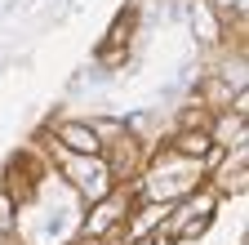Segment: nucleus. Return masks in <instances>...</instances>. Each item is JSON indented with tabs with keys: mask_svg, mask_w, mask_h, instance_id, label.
I'll return each instance as SVG.
<instances>
[{
	"mask_svg": "<svg viewBox=\"0 0 249 245\" xmlns=\"http://www.w3.org/2000/svg\"><path fill=\"white\" fill-rule=\"evenodd\" d=\"M178 151H182V156H205V151H209V138L205 134H187V138H178Z\"/></svg>",
	"mask_w": 249,
	"mask_h": 245,
	"instance_id": "3",
	"label": "nucleus"
},
{
	"mask_svg": "<svg viewBox=\"0 0 249 245\" xmlns=\"http://www.w3.org/2000/svg\"><path fill=\"white\" fill-rule=\"evenodd\" d=\"M192 27H200V40H213V18H209L200 5L192 9Z\"/></svg>",
	"mask_w": 249,
	"mask_h": 245,
	"instance_id": "4",
	"label": "nucleus"
},
{
	"mask_svg": "<svg viewBox=\"0 0 249 245\" xmlns=\"http://www.w3.org/2000/svg\"><path fill=\"white\" fill-rule=\"evenodd\" d=\"M71 183L89 196V201H103L107 196V188H111V170L103 165V161H71Z\"/></svg>",
	"mask_w": 249,
	"mask_h": 245,
	"instance_id": "1",
	"label": "nucleus"
},
{
	"mask_svg": "<svg viewBox=\"0 0 249 245\" xmlns=\"http://www.w3.org/2000/svg\"><path fill=\"white\" fill-rule=\"evenodd\" d=\"M218 14H245V0H213Z\"/></svg>",
	"mask_w": 249,
	"mask_h": 245,
	"instance_id": "6",
	"label": "nucleus"
},
{
	"mask_svg": "<svg viewBox=\"0 0 249 245\" xmlns=\"http://www.w3.org/2000/svg\"><path fill=\"white\" fill-rule=\"evenodd\" d=\"M14 227V205H9V196H0V232H9Z\"/></svg>",
	"mask_w": 249,
	"mask_h": 245,
	"instance_id": "5",
	"label": "nucleus"
},
{
	"mask_svg": "<svg viewBox=\"0 0 249 245\" xmlns=\"http://www.w3.org/2000/svg\"><path fill=\"white\" fill-rule=\"evenodd\" d=\"M58 138L67 143L71 151H85V156H93V151L103 147V143H98V130H89V125H76V120H71V125H62V130H58Z\"/></svg>",
	"mask_w": 249,
	"mask_h": 245,
	"instance_id": "2",
	"label": "nucleus"
},
{
	"mask_svg": "<svg viewBox=\"0 0 249 245\" xmlns=\"http://www.w3.org/2000/svg\"><path fill=\"white\" fill-rule=\"evenodd\" d=\"M0 245H5V232H0Z\"/></svg>",
	"mask_w": 249,
	"mask_h": 245,
	"instance_id": "7",
	"label": "nucleus"
}]
</instances>
